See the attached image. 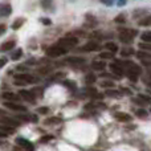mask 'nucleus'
Returning <instances> with one entry per match:
<instances>
[{
    "label": "nucleus",
    "instance_id": "1",
    "mask_svg": "<svg viewBox=\"0 0 151 151\" xmlns=\"http://www.w3.org/2000/svg\"><path fill=\"white\" fill-rule=\"evenodd\" d=\"M137 36L135 29H119V40L123 44H131Z\"/></svg>",
    "mask_w": 151,
    "mask_h": 151
},
{
    "label": "nucleus",
    "instance_id": "2",
    "mask_svg": "<svg viewBox=\"0 0 151 151\" xmlns=\"http://www.w3.org/2000/svg\"><path fill=\"white\" fill-rule=\"evenodd\" d=\"M68 53V48L63 47V45L57 44V45H52L47 49V55L49 57H60V56H64Z\"/></svg>",
    "mask_w": 151,
    "mask_h": 151
},
{
    "label": "nucleus",
    "instance_id": "3",
    "mask_svg": "<svg viewBox=\"0 0 151 151\" xmlns=\"http://www.w3.org/2000/svg\"><path fill=\"white\" fill-rule=\"evenodd\" d=\"M36 81V78H33L31 74H25V73H19L15 76V85L17 86H25L28 83H33Z\"/></svg>",
    "mask_w": 151,
    "mask_h": 151
},
{
    "label": "nucleus",
    "instance_id": "4",
    "mask_svg": "<svg viewBox=\"0 0 151 151\" xmlns=\"http://www.w3.org/2000/svg\"><path fill=\"white\" fill-rule=\"evenodd\" d=\"M58 44L63 45V47H65V48L76 47V45L78 44V39L77 37H74V36H65V37H63V39L60 40Z\"/></svg>",
    "mask_w": 151,
    "mask_h": 151
},
{
    "label": "nucleus",
    "instance_id": "5",
    "mask_svg": "<svg viewBox=\"0 0 151 151\" xmlns=\"http://www.w3.org/2000/svg\"><path fill=\"white\" fill-rule=\"evenodd\" d=\"M1 99L3 101H11V102H17L20 99V96L11 91H3L1 93Z\"/></svg>",
    "mask_w": 151,
    "mask_h": 151
},
{
    "label": "nucleus",
    "instance_id": "6",
    "mask_svg": "<svg viewBox=\"0 0 151 151\" xmlns=\"http://www.w3.org/2000/svg\"><path fill=\"white\" fill-rule=\"evenodd\" d=\"M4 106L8 107V109L13 110V111H25V106H23V105H19L16 104V102H11V101H5L4 102Z\"/></svg>",
    "mask_w": 151,
    "mask_h": 151
},
{
    "label": "nucleus",
    "instance_id": "7",
    "mask_svg": "<svg viewBox=\"0 0 151 151\" xmlns=\"http://www.w3.org/2000/svg\"><path fill=\"white\" fill-rule=\"evenodd\" d=\"M19 96L21 97V98H24V99H27L28 102H31V104H33L35 102V94L32 93V90H20L19 91Z\"/></svg>",
    "mask_w": 151,
    "mask_h": 151
},
{
    "label": "nucleus",
    "instance_id": "8",
    "mask_svg": "<svg viewBox=\"0 0 151 151\" xmlns=\"http://www.w3.org/2000/svg\"><path fill=\"white\" fill-rule=\"evenodd\" d=\"M137 56H138L139 60H142V64H143L146 68H149L150 66V53L149 52H138L137 53Z\"/></svg>",
    "mask_w": 151,
    "mask_h": 151
},
{
    "label": "nucleus",
    "instance_id": "9",
    "mask_svg": "<svg viewBox=\"0 0 151 151\" xmlns=\"http://www.w3.org/2000/svg\"><path fill=\"white\" fill-rule=\"evenodd\" d=\"M98 49H99V44L96 41H89L82 47V50H85V52H96Z\"/></svg>",
    "mask_w": 151,
    "mask_h": 151
},
{
    "label": "nucleus",
    "instance_id": "10",
    "mask_svg": "<svg viewBox=\"0 0 151 151\" xmlns=\"http://www.w3.org/2000/svg\"><path fill=\"white\" fill-rule=\"evenodd\" d=\"M114 118L118 121V122H130L131 121V115L130 114H126V113H114Z\"/></svg>",
    "mask_w": 151,
    "mask_h": 151
},
{
    "label": "nucleus",
    "instance_id": "11",
    "mask_svg": "<svg viewBox=\"0 0 151 151\" xmlns=\"http://www.w3.org/2000/svg\"><path fill=\"white\" fill-rule=\"evenodd\" d=\"M110 70H111L113 73L117 76V77H121V76L125 73V70L122 69V65H121L119 63H117V64H111V65H110Z\"/></svg>",
    "mask_w": 151,
    "mask_h": 151
},
{
    "label": "nucleus",
    "instance_id": "12",
    "mask_svg": "<svg viewBox=\"0 0 151 151\" xmlns=\"http://www.w3.org/2000/svg\"><path fill=\"white\" fill-rule=\"evenodd\" d=\"M11 12H12V8H11L9 4H0V17L1 16H9Z\"/></svg>",
    "mask_w": 151,
    "mask_h": 151
},
{
    "label": "nucleus",
    "instance_id": "13",
    "mask_svg": "<svg viewBox=\"0 0 151 151\" xmlns=\"http://www.w3.org/2000/svg\"><path fill=\"white\" fill-rule=\"evenodd\" d=\"M16 142H17V145L23 146L24 149H27V150H33V145H32L29 141H27V139H24V138H17V139H16Z\"/></svg>",
    "mask_w": 151,
    "mask_h": 151
},
{
    "label": "nucleus",
    "instance_id": "14",
    "mask_svg": "<svg viewBox=\"0 0 151 151\" xmlns=\"http://www.w3.org/2000/svg\"><path fill=\"white\" fill-rule=\"evenodd\" d=\"M15 47V41H7V42H3L1 45H0V52H8V50H11L12 48Z\"/></svg>",
    "mask_w": 151,
    "mask_h": 151
},
{
    "label": "nucleus",
    "instance_id": "15",
    "mask_svg": "<svg viewBox=\"0 0 151 151\" xmlns=\"http://www.w3.org/2000/svg\"><path fill=\"white\" fill-rule=\"evenodd\" d=\"M91 68H93L94 70H104V69L106 68V64H105L104 61L96 60V61H93V63H91Z\"/></svg>",
    "mask_w": 151,
    "mask_h": 151
},
{
    "label": "nucleus",
    "instance_id": "16",
    "mask_svg": "<svg viewBox=\"0 0 151 151\" xmlns=\"http://www.w3.org/2000/svg\"><path fill=\"white\" fill-rule=\"evenodd\" d=\"M66 63L73 64V65H77V64H83L85 63V58H82V57H69V58H66Z\"/></svg>",
    "mask_w": 151,
    "mask_h": 151
},
{
    "label": "nucleus",
    "instance_id": "17",
    "mask_svg": "<svg viewBox=\"0 0 151 151\" xmlns=\"http://www.w3.org/2000/svg\"><path fill=\"white\" fill-rule=\"evenodd\" d=\"M105 48H106L109 52H111L113 55L118 52V47H117V44H115V42H110V41L106 42V44H105Z\"/></svg>",
    "mask_w": 151,
    "mask_h": 151
},
{
    "label": "nucleus",
    "instance_id": "18",
    "mask_svg": "<svg viewBox=\"0 0 151 151\" xmlns=\"http://www.w3.org/2000/svg\"><path fill=\"white\" fill-rule=\"evenodd\" d=\"M134 49L131 47H127V48H123V49H121V56L122 57H129V56L134 55Z\"/></svg>",
    "mask_w": 151,
    "mask_h": 151
},
{
    "label": "nucleus",
    "instance_id": "19",
    "mask_svg": "<svg viewBox=\"0 0 151 151\" xmlns=\"http://www.w3.org/2000/svg\"><path fill=\"white\" fill-rule=\"evenodd\" d=\"M24 21H25V20H24L23 17L16 19V20L12 23V29H19V28H20V27L24 24Z\"/></svg>",
    "mask_w": 151,
    "mask_h": 151
},
{
    "label": "nucleus",
    "instance_id": "20",
    "mask_svg": "<svg viewBox=\"0 0 151 151\" xmlns=\"http://www.w3.org/2000/svg\"><path fill=\"white\" fill-rule=\"evenodd\" d=\"M99 57L101 58H104V60H107V58H113V53L111 52H102V53H99Z\"/></svg>",
    "mask_w": 151,
    "mask_h": 151
},
{
    "label": "nucleus",
    "instance_id": "21",
    "mask_svg": "<svg viewBox=\"0 0 151 151\" xmlns=\"http://www.w3.org/2000/svg\"><path fill=\"white\" fill-rule=\"evenodd\" d=\"M101 86L102 88H114V82L113 81H102L101 82Z\"/></svg>",
    "mask_w": 151,
    "mask_h": 151
},
{
    "label": "nucleus",
    "instance_id": "22",
    "mask_svg": "<svg viewBox=\"0 0 151 151\" xmlns=\"http://www.w3.org/2000/svg\"><path fill=\"white\" fill-rule=\"evenodd\" d=\"M141 39H142V41H146V42H150V32H149V31L143 32V33H142V35H141Z\"/></svg>",
    "mask_w": 151,
    "mask_h": 151
},
{
    "label": "nucleus",
    "instance_id": "23",
    "mask_svg": "<svg viewBox=\"0 0 151 151\" xmlns=\"http://www.w3.org/2000/svg\"><path fill=\"white\" fill-rule=\"evenodd\" d=\"M21 55H23V50H21V49H17L15 53H13L12 60H13V61H15V60H19V58L21 57Z\"/></svg>",
    "mask_w": 151,
    "mask_h": 151
},
{
    "label": "nucleus",
    "instance_id": "24",
    "mask_svg": "<svg viewBox=\"0 0 151 151\" xmlns=\"http://www.w3.org/2000/svg\"><path fill=\"white\" fill-rule=\"evenodd\" d=\"M53 139V137L52 135H45V137H41L40 138V143H47V142H49V141H52Z\"/></svg>",
    "mask_w": 151,
    "mask_h": 151
},
{
    "label": "nucleus",
    "instance_id": "25",
    "mask_svg": "<svg viewBox=\"0 0 151 151\" xmlns=\"http://www.w3.org/2000/svg\"><path fill=\"white\" fill-rule=\"evenodd\" d=\"M139 25H142V27H149L150 25V17L147 16L146 19H142L141 21H139Z\"/></svg>",
    "mask_w": 151,
    "mask_h": 151
},
{
    "label": "nucleus",
    "instance_id": "26",
    "mask_svg": "<svg viewBox=\"0 0 151 151\" xmlns=\"http://www.w3.org/2000/svg\"><path fill=\"white\" fill-rule=\"evenodd\" d=\"M86 83H94L96 82V76H93V74H88L86 76Z\"/></svg>",
    "mask_w": 151,
    "mask_h": 151
},
{
    "label": "nucleus",
    "instance_id": "27",
    "mask_svg": "<svg viewBox=\"0 0 151 151\" xmlns=\"http://www.w3.org/2000/svg\"><path fill=\"white\" fill-rule=\"evenodd\" d=\"M61 122V119L60 118H50L49 121H47V125H56V123H60Z\"/></svg>",
    "mask_w": 151,
    "mask_h": 151
},
{
    "label": "nucleus",
    "instance_id": "28",
    "mask_svg": "<svg viewBox=\"0 0 151 151\" xmlns=\"http://www.w3.org/2000/svg\"><path fill=\"white\" fill-rule=\"evenodd\" d=\"M106 94H107V96H113V97H115V96H121V91H115V90H107V91H106Z\"/></svg>",
    "mask_w": 151,
    "mask_h": 151
},
{
    "label": "nucleus",
    "instance_id": "29",
    "mask_svg": "<svg viewBox=\"0 0 151 151\" xmlns=\"http://www.w3.org/2000/svg\"><path fill=\"white\" fill-rule=\"evenodd\" d=\"M7 63H8V58H5V57H1V58H0V69L4 68V66L7 65Z\"/></svg>",
    "mask_w": 151,
    "mask_h": 151
},
{
    "label": "nucleus",
    "instance_id": "30",
    "mask_svg": "<svg viewBox=\"0 0 151 151\" xmlns=\"http://www.w3.org/2000/svg\"><path fill=\"white\" fill-rule=\"evenodd\" d=\"M137 115H138V117H147V113L146 111H145V110H137Z\"/></svg>",
    "mask_w": 151,
    "mask_h": 151
},
{
    "label": "nucleus",
    "instance_id": "31",
    "mask_svg": "<svg viewBox=\"0 0 151 151\" xmlns=\"http://www.w3.org/2000/svg\"><path fill=\"white\" fill-rule=\"evenodd\" d=\"M139 47H141V49L150 50V42H147V44H143V42H139Z\"/></svg>",
    "mask_w": 151,
    "mask_h": 151
},
{
    "label": "nucleus",
    "instance_id": "32",
    "mask_svg": "<svg viewBox=\"0 0 151 151\" xmlns=\"http://www.w3.org/2000/svg\"><path fill=\"white\" fill-rule=\"evenodd\" d=\"M5 31H7V27H5V24H0V36H1V35H4Z\"/></svg>",
    "mask_w": 151,
    "mask_h": 151
},
{
    "label": "nucleus",
    "instance_id": "33",
    "mask_svg": "<svg viewBox=\"0 0 151 151\" xmlns=\"http://www.w3.org/2000/svg\"><path fill=\"white\" fill-rule=\"evenodd\" d=\"M48 111H49V109H48V107H40V109H39L40 114H47Z\"/></svg>",
    "mask_w": 151,
    "mask_h": 151
},
{
    "label": "nucleus",
    "instance_id": "34",
    "mask_svg": "<svg viewBox=\"0 0 151 151\" xmlns=\"http://www.w3.org/2000/svg\"><path fill=\"white\" fill-rule=\"evenodd\" d=\"M52 70L50 68H44V69H39V72L40 73H42V74H47V73H49V72Z\"/></svg>",
    "mask_w": 151,
    "mask_h": 151
},
{
    "label": "nucleus",
    "instance_id": "35",
    "mask_svg": "<svg viewBox=\"0 0 151 151\" xmlns=\"http://www.w3.org/2000/svg\"><path fill=\"white\" fill-rule=\"evenodd\" d=\"M115 21H118V23H119V21H122V23H123V21H125V17H123V16H118V17L115 19Z\"/></svg>",
    "mask_w": 151,
    "mask_h": 151
},
{
    "label": "nucleus",
    "instance_id": "36",
    "mask_svg": "<svg viewBox=\"0 0 151 151\" xmlns=\"http://www.w3.org/2000/svg\"><path fill=\"white\" fill-rule=\"evenodd\" d=\"M41 21H42V23H44V24H50V23H52V21H50L49 19H42Z\"/></svg>",
    "mask_w": 151,
    "mask_h": 151
},
{
    "label": "nucleus",
    "instance_id": "37",
    "mask_svg": "<svg viewBox=\"0 0 151 151\" xmlns=\"http://www.w3.org/2000/svg\"><path fill=\"white\" fill-rule=\"evenodd\" d=\"M0 138H7V134L4 131H0Z\"/></svg>",
    "mask_w": 151,
    "mask_h": 151
},
{
    "label": "nucleus",
    "instance_id": "38",
    "mask_svg": "<svg viewBox=\"0 0 151 151\" xmlns=\"http://www.w3.org/2000/svg\"><path fill=\"white\" fill-rule=\"evenodd\" d=\"M4 115H7V113H5L4 110H1V109H0V117H4Z\"/></svg>",
    "mask_w": 151,
    "mask_h": 151
}]
</instances>
